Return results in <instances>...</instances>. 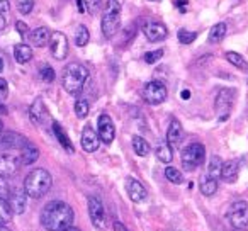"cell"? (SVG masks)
<instances>
[{"instance_id":"17","label":"cell","mask_w":248,"mask_h":231,"mask_svg":"<svg viewBox=\"0 0 248 231\" xmlns=\"http://www.w3.org/2000/svg\"><path fill=\"white\" fill-rule=\"evenodd\" d=\"M29 116H31L34 124H45V123L48 121V118H49L48 109H46L45 102H43L41 99H36L34 102L31 104V107H29Z\"/></svg>"},{"instance_id":"33","label":"cell","mask_w":248,"mask_h":231,"mask_svg":"<svg viewBox=\"0 0 248 231\" xmlns=\"http://www.w3.org/2000/svg\"><path fill=\"white\" fill-rule=\"evenodd\" d=\"M89 112H90L89 102H87V100H83V99L77 100V102H75V114H77V118H78V119H85L87 116H89Z\"/></svg>"},{"instance_id":"40","label":"cell","mask_w":248,"mask_h":231,"mask_svg":"<svg viewBox=\"0 0 248 231\" xmlns=\"http://www.w3.org/2000/svg\"><path fill=\"white\" fill-rule=\"evenodd\" d=\"M9 196H11V187H9L7 177L0 175V197L2 199H9Z\"/></svg>"},{"instance_id":"9","label":"cell","mask_w":248,"mask_h":231,"mask_svg":"<svg viewBox=\"0 0 248 231\" xmlns=\"http://www.w3.org/2000/svg\"><path fill=\"white\" fill-rule=\"evenodd\" d=\"M234 99V92L230 89H219L216 93V102H214V107H216V112L219 116L221 121L228 118V114H230L231 109V104H233Z\"/></svg>"},{"instance_id":"50","label":"cell","mask_w":248,"mask_h":231,"mask_svg":"<svg viewBox=\"0 0 248 231\" xmlns=\"http://www.w3.org/2000/svg\"><path fill=\"white\" fill-rule=\"evenodd\" d=\"M0 231H11L9 228H5V224H0Z\"/></svg>"},{"instance_id":"25","label":"cell","mask_w":248,"mask_h":231,"mask_svg":"<svg viewBox=\"0 0 248 231\" xmlns=\"http://www.w3.org/2000/svg\"><path fill=\"white\" fill-rule=\"evenodd\" d=\"M226 31H228V26L224 24V22H217V24H214L213 28H211L207 39H209L211 45H216V43H221V41L224 39V36H226Z\"/></svg>"},{"instance_id":"27","label":"cell","mask_w":248,"mask_h":231,"mask_svg":"<svg viewBox=\"0 0 248 231\" xmlns=\"http://www.w3.org/2000/svg\"><path fill=\"white\" fill-rule=\"evenodd\" d=\"M155 155L162 163H170V162H172V158H173L172 148H170V145L167 141H160L158 143V146H156V150H155Z\"/></svg>"},{"instance_id":"44","label":"cell","mask_w":248,"mask_h":231,"mask_svg":"<svg viewBox=\"0 0 248 231\" xmlns=\"http://www.w3.org/2000/svg\"><path fill=\"white\" fill-rule=\"evenodd\" d=\"M112 226H114V231H129L128 228L124 226L123 223H119V221H114Z\"/></svg>"},{"instance_id":"15","label":"cell","mask_w":248,"mask_h":231,"mask_svg":"<svg viewBox=\"0 0 248 231\" xmlns=\"http://www.w3.org/2000/svg\"><path fill=\"white\" fill-rule=\"evenodd\" d=\"M126 190H128L129 199L136 204L143 202V200H146V197H148V192H146V189L143 187V184L138 182L136 179H133V177L126 179Z\"/></svg>"},{"instance_id":"23","label":"cell","mask_w":248,"mask_h":231,"mask_svg":"<svg viewBox=\"0 0 248 231\" xmlns=\"http://www.w3.org/2000/svg\"><path fill=\"white\" fill-rule=\"evenodd\" d=\"M238 170H240V167H238V162H226L223 163V170H221V179L224 180V182L231 184L234 182V180L238 179Z\"/></svg>"},{"instance_id":"13","label":"cell","mask_w":248,"mask_h":231,"mask_svg":"<svg viewBox=\"0 0 248 231\" xmlns=\"http://www.w3.org/2000/svg\"><path fill=\"white\" fill-rule=\"evenodd\" d=\"M19 167H21V158L11 153H0V175L2 177L16 175Z\"/></svg>"},{"instance_id":"37","label":"cell","mask_w":248,"mask_h":231,"mask_svg":"<svg viewBox=\"0 0 248 231\" xmlns=\"http://www.w3.org/2000/svg\"><path fill=\"white\" fill-rule=\"evenodd\" d=\"M163 56V49H155V51H148L145 53V56H143V60H145L148 65H153V63L160 62Z\"/></svg>"},{"instance_id":"34","label":"cell","mask_w":248,"mask_h":231,"mask_svg":"<svg viewBox=\"0 0 248 231\" xmlns=\"http://www.w3.org/2000/svg\"><path fill=\"white\" fill-rule=\"evenodd\" d=\"M177 38H179V43H182V45H190V43L196 41L197 32L187 31V29H179V32H177Z\"/></svg>"},{"instance_id":"48","label":"cell","mask_w":248,"mask_h":231,"mask_svg":"<svg viewBox=\"0 0 248 231\" xmlns=\"http://www.w3.org/2000/svg\"><path fill=\"white\" fill-rule=\"evenodd\" d=\"M182 99H184V100L190 99V92H189V90H184V92H182Z\"/></svg>"},{"instance_id":"46","label":"cell","mask_w":248,"mask_h":231,"mask_svg":"<svg viewBox=\"0 0 248 231\" xmlns=\"http://www.w3.org/2000/svg\"><path fill=\"white\" fill-rule=\"evenodd\" d=\"M186 4H187V0H175V5L177 7L180 5V7H182V12L186 11Z\"/></svg>"},{"instance_id":"36","label":"cell","mask_w":248,"mask_h":231,"mask_svg":"<svg viewBox=\"0 0 248 231\" xmlns=\"http://www.w3.org/2000/svg\"><path fill=\"white\" fill-rule=\"evenodd\" d=\"M39 77H41L45 82H48V83H51L53 80H55V70L51 68L49 65H41V68H39Z\"/></svg>"},{"instance_id":"4","label":"cell","mask_w":248,"mask_h":231,"mask_svg":"<svg viewBox=\"0 0 248 231\" xmlns=\"http://www.w3.org/2000/svg\"><path fill=\"white\" fill-rule=\"evenodd\" d=\"M100 28H102L104 38H107V39L114 38V36L117 34V31H119V28H121V2L119 0H107L106 2Z\"/></svg>"},{"instance_id":"41","label":"cell","mask_w":248,"mask_h":231,"mask_svg":"<svg viewBox=\"0 0 248 231\" xmlns=\"http://www.w3.org/2000/svg\"><path fill=\"white\" fill-rule=\"evenodd\" d=\"M16 29H17V32L21 34L22 39H26L29 36V28H28V24H26V22L17 21V22H16Z\"/></svg>"},{"instance_id":"10","label":"cell","mask_w":248,"mask_h":231,"mask_svg":"<svg viewBox=\"0 0 248 231\" xmlns=\"http://www.w3.org/2000/svg\"><path fill=\"white\" fill-rule=\"evenodd\" d=\"M49 49H51L53 58L56 60H65L68 56V39L63 32L56 31L51 32V39H49Z\"/></svg>"},{"instance_id":"52","label":"cell","mask_w":248,"mask_h":231,"mask_svg":"<svg viewBox=\"0 0 248 231\" xmlns=\"http://www.w3.org/2000/svg\"><path fill=\"white\" fill-rule=\"evenodd\" d=\"M66 231H80V230H78V228H73V226H72V228H68Z\"/></svg>"},{"instance_id":"54","label":"cell","mask_w":248,"mask_h":231,"mask_svg":"<svg viewBox=\"0 0 248 231\" xmlns=\"http://www.w3.org/2000/svg\"><path fill=\"white\" fill-rule=\"evenodd\" d=\"M150 2H158V0H150Z\"/></svg>"},{"instance_id":"45","label":"cell","mask_w":248,"mask_h":231,"mask_svg":"<svg viewBox=\"0 0 248 231\" xmlns=\"http://www.w3.org/2000/svg\"><path fill=\"white\" fill-rule=\"evenodd\" d=\"M5 28H7V19H5L4 12H0V32L4 31Z\"/></svg>"},{"instance_id":"31","label":"cell","mask_w":248,"mask_h":231,"mask_svg":"<svg viewBox=\"0 0 248 231\" xmlns=\"http://www.w3.org/2000/svg\"><path fill=\"white\" fill-rule=\"evenodd\" d=\"M75 45L78 46V48H82V46H87L89 45V41H90V32H89V29L85 28L83 24H80L78 28H77V31H75Z\"/></svg>"},{"instance_id":"7","label":"cell","mask_w":248,"mask_h":231,"mask_svg":"<svg viewBox=\"0 0 248 231\" xmlns=\"http://www.w3.org/2000/svg\"><path fill=\"white\" fill-rule=\"evenodd\" d=\"M167 95H169V90H167L165 83L160 82V80H152V82L146 83L145 89H143V97H145L146 102L152 104V106L162 104L163 100L167 99Z\"/></svg>"},{"instance_id":"42","label":"cell","mask_w":248,"mask_h":231,"mask_svg":"<svg viewBox=\"0 0 248 231\" xmlns=\"http://www.w3.org/2000/svg\"><path fill=\"white\" fill-rule=\"evenodd\" d=\"M9 95V83L5 78H0V100L7 99Z\"/></svg>"},{"instance_id":"32","label":"cell","mask_w":248,"mask_h":231,"mask_svg":"<svg viewBox=\"0 0 248 231\" xmlns=\"http://www.w3.org/2000/svg\"><path fill=\"white\" fill-rule=\"evenodd\" d=\"M226 60L233 66H236L238 70H248L247 60H245V56H241L240 53H236V51H228L226 53Z\"/></svg>"},{"instance_id":"35","label":"cell","mask_w":248,"mask_h":231,"mask_svg":"<svg viewBox=\"0 0 248 231\" xmlns=\"http://www.w3.org/2000/svg\"><path fill=\"white\" fill-rule=\"evenodd\" d=\"M165 177L172 184H182L184 182V175L179 172V169H173V167H167V169H165Z\"/></svg>"},{"instance_id":"21","label":"cell","mask_w":248,"mask_h":231,"mask_svg":"<svg viewBox=\"0 0 248 231\" xmlns=\"http://www.w3.org/2000/svg\"><path fill=\"white\" fill-rule=\"evenodd\" d=\"M53 133H55L56 139H58V143L63 146V150L68 153H73V145L72 141H70L68 135L65 133V129L62 128V124L60 123H53Z\"/></svg>"},{"instance_id":"51","label":"cell","mask_w":248,"mask_h":231,"mask_svg":"<svg viewBox=\"0 0 248 231\" xmlns=\"http://www.w3.org/2000/svg\"><path fill=\"white\" fill-rule=\"evenodd\" d=\"M2 70H4V60L0 58V72H2Z\"/></svg>"},{"instance_id":"12","label":"cell","mask_w":248,"mask_h":231,"mask_svg":"<svg viewBox=\"0 0 248 231\" xmlns=\"http://www.w3.org/2000/svg\"><path fill=\"white\" fill-rule=\"evenodd\" d=\"M29 145V139L26 136L14 131L0 133V146L7 150H22Z\"/></svg>"},{"instance_id":"20","label":"cell","mask_w":248,"mask_h":231,"mask_svg":"<svg viewBox=\"0 0 248 231\" xmlns=\"http://www.w3.org/2000/svg\"><path fill=\"white\" fill-rule=\"evenodd\" d=\"M29 39H31V45L36 46V48H45V46L49 45L51 32H49L48 28H36L34 31H31Z\"/></svg>"},{"instance_id":"56","label":"cell","mask_w":248,"mask_h":231,"mask_svg":"<svg viewBox=\"0 0 248 231\" xmlns=\"http://www.w3.org/2000/svg\"><path fill=\"white\" fill-rule=\"evenodd\" d=\"M169 231H172V230H169Z\"/></svg>"},{"instance_id":"3","label":"cell","mask_w":248,"mask_h":231,"mask_svg":"<svg viewBox=\"0 0 248 231\" xmlns=\"http://www.w3.org/2000/svg\"><path fill=\"white\" fill-rule=\"evenodd\" d=\"M51 173L45 169L32 170L24 179V190L28 194V197H32V199H41L43 196H46L49 192V189H51Z\"/></svg>"},{"instance_id":"14","label":"cell","mask_w":248,"mask_h":231,"mask_svg":"<svg viewBox=\"0 0 248 231\" xmlns=\"http://www.w3.org/2000/svg\"><path fill=\"white\" fill-rule=\"evenodd\" d=\"M80 145H82L83 152L93 153L99 150L100 146V138L95 131L92 129V126H85L82 131V138H80Z\"/></svg>"},{"instance_id":"43","label":"cell","mask_w":248,"mask_h":231,"mask_svg":"<svg viewBox=\"0 0 248 231\" xmlns=\"http://www.w3.org/2000/svg\"><path fill=\"white\" fill-rule=\"evenodd\" d=\"M9 9H11V2H9V0H0V12L7 14Z\"/></svg>"},{"instance_id":"28","label":"cell","mask_w":248,"mask_h":231,"mask_svg":"<svg viewBox=\"0 0 248 231\" xmlns=\"http://www.w3.org/2000/svg\"><path fill=\"white\" fill-rule=\"evenodd\" d=\"M221 170H223V160H221L217 155L211 156L209 165H207V175L217 180L221 177Z\"/></svg>"},{"instance_id":"57","label":"cell","mask_w":248,"mask_h":231,"mask_svg":"<svg viewBox=\"0 0 248 231\" xmlns=\"http://www.w3.org/2000/svg\"><path fill=\"white\" fill-rule=\"evenodd\" d=\"M119 2H121V0H119Z\"/></svg>"},{"instance_id":"18","label":"cell","mask_w":248,"mask_h":231,"mask_svg":"<svg viewBox=\"0 0 248 231\" xmlns=\"http://www.w3.org/2000/svg\"><path fill=\"white\" fill-rule=\"evenodd\" d=\"M184 139V128L177 119H172L167 131V143L170 145V148H179V145Z\"/></svg>"},{"instance_id":"5","label":"cell","mask_w":248,"mask_h":231,"mask_svg":"<svg viewBox=\"0 0 248 231\" xmlns=\"http://www.w3.org/2000/svg\"><path fill=\"white\" fill-rule=\"evenodd\" d=\"M206 160V148L201 143H190L182 152V165L187 172H192Z\"/></svg>"},{"instance_id":"2","label":"cell","mask_w":248,"mask_h":231,"mask_svg":"<svg viewBox=\"0 0 248 231\" xmlns=\"http://www.w3.org/2000/svg\"><path fill=\"white\" fill-rule=\"evenodd\" d=\"M89 70L80 63H70L66 65L65 72L62 77L63 89L70 93V95H78L83 89H85L87 82H89Z\"/></svg>"},{"instance_id":"47","label":"cell","mask_w":248,"mask_h":231,"mask_svg":"<svg viewBox=\"0 0 248 231\" xmlns=\"http://www.w3.org/2000/svg\"><path fill=\"white\" fill-rule=\"evenodd\" d=\"M77 5H78V11L80 12H85V4H83V0H77Z\"/></svg>"},{"instance_id":"55","label":"cell","mask_w":248,"mask_h":231,"mask_svg":"<svg viewBox=\"0 0 248 231\" xmlns=\"http://www.w3.org/2000/svg\"><path fill=\"white\" fill-rule=\"evenodd\" d=\"M247 83H248V77H247Z\"/></svg>"},{"instance_id":"30","label":"cell","mask_w":248,"mask_h":231,"mask_svg":"<svg viewBox=\"0 0 248 231\" xmlns=\"http://www.w3.org/2000/svg\"><path fill=\"white\" fill-rule=\"evenodd\" d=\"M12 207L9 204L7 199H2L0 197V224H7L12 221Z\"/></svg>"},{"instance_id":"26","label":"cell","mask_w":248,"mask_h":231,"mask_svg":"<svg viewBox=\"0 0 248 231\" xmlns=\"http://www.w3.org/2000/svg\"><path fill=\"white\" fill-rule=\"evenodd\" d=\"M199 189H201V194H202V196H206V197L214 196L216 190H217V180L213 179V177H209V175H204L202 180H201Z\"/></svg>"},{"instance_id":"19","label":"cell","mask_w":248,"mask_h":231,"mask_svg":"<svg viewBox=\"0 0 248 231\" xmlns=\"http://www.w3.org/2000/svg\"><path fill=\"white\" fill-rule=\"evenodd\" d=\"M11 200V207H12V213L14 214H22L26 209V204H28V194H26L24 189H16L11 192L9 199Z\"/></svg>"},{"instance_id":"38","label":"cell","mask_w":248,"mask_h":231,"mask_svg":"<svg viewBox=\"0 0 248 231\" xmlns=\"http://www.w3.org/2000/svg\"><path fill=\"white\" fill-rule=\"evenodd\" d=\"M17 9L21 14H31L32 9H34V0H19Z\"/></svg>"},{"instance_id":"6","label":"cell","mask_w":248,"mask_h":231,"mask_svg":"<svg viewBox=\"0 0 248 231\" xmlns=\"http://www.w3.org/2000/svg\"><path fill=\"white\" fill-rule=\"evenodd\" d=\"M226 219L233 230H247L248 228V202L236 200L230 206Z\"/></svg>"},{"instance_id":"16","label":"cell","mask_w":248,"mask_h":231,"mask_svg":"<svg viewBox=\"0 0 248 231\" xmlns=\"http://www.w3.org/2000/svg\"><path fill=\"white\" fill-rule=\"evenodd\" d=\"M143 32H145L146 39L152 43L163 41V39L169 36V29H167V26L162 24V22H148V24L143 28Z\"/></svg>"},{"instance_id":"11","label":"cell","mask_w":248,"mask_h":231,"mask_svg":"<svg viewBox=\"0 0 248 231\" xmlns=\"http://www.w3.org/2000/svg\"><path fill=\"white\" fill-rule=\"evenodd\" d=\"M97 135H99L100 141L106 143V145H110L116 138V126H114L112 119L107 114H102L99 119H97Z\"/></svg>"},{"instance_id":"39","label":"cell","mask_w":248,"mask_h":231,"mask_svg":"<svg viewBox=\"0 0 248 231\" xmlns=\"http://www.w3.org/2000/svg\"><path fill=\"white\" fill-rule=\"evenodd\" d=\"M100 2H102V0H83V4H85L87 12H89V14H92V15H95L97 12H99Z\"/></svg>"},{"instance_id":"1","label":"cell","mask_w":248,"mask_h":231,"mask_svg":"<svg viewBox=\"0 0 248 231\" xmlns=\"http://www.w3.org/2000/svg\"><path fill=\"white\" fill-rule=\"evenodd\" d=\"M75 214L70 204L63 200H51L41 213V224L48 231H66L72 228Z\"/></svg>"},{"instance_id":"29","label":"cell","mask_w":248,"mask_h":231,"mask_svg":"<svg viewBox=\"0 0 248 231\" xmlns=\"http://www.w3.org/2000/svg\"><path fill=\"white\" fill-rule=\"evenodd\" d=\"M133 150L138 156H146L150 153V143L141 136H133Z\"/></svg>"},{"instance_id":"24","label":"cell","mask_w":248,"mask_h":231,"mask_svg":"<svg viewBox=\"0 0 248 231\" xmlns=\"http://www.w3.org/2000/svg\"><path fill=\"white\" fill-rule=\"evenodd\" d=\"M14 58L17 63H21V65H24V63L31 62L32 58V49L29 45H26V43H21V45H17L14 48Z\"/></svg>"},{"instance_id":"49","label":"cell","mask_w":248,"mask_h":231,"mask_svg":"<svg viewBox=\"0 0 248 231\" xmlns=\"http://www.w3.org/2000/svg\"><path fill=\"white\" fill-rule=\"evenodd\" d=\"M0 112H2V114H7V107H5L2 102H0Z\"/></svg>"},{"instance_id":"22","label":"cell","mask_w":248,"mask_h":231,"mask_svg":"<svg viewBox=\"0 0 248 231\" xmlns=\"http://www.w3.org/2000/svg\"><path fill=\"white\" fill-rule=\"evenodd\" d=\"M21 165H32L34 162H38L39 158V150L36 148L32 143H29L26 148L21 150Z\"/></svg>"},{"instance_id":"53","label":"cell","mask_w":248,"mask_h":231,"mask_svg":"<svg viewBox=\"0 0 248 231\" xmlns=\"http://www.w3.org/2000/svg\"><path fill=\"white\" fill-rule=\"evenodd\" d=\"M2 129H4V123H2V119H0V133H2Z\"/></svg>"},{"instance_id":"8","label":"cell","mask_w":248,"mask_h":231,"mask_svg":"<svg viewBox=\"0 0 248 231\" xmlns=\"http://www.w3.org/2000/svg\"><path fill=\"white\" fill-rule=\"evenodd\" d=\"M89 216H90L92 224L97 230H100V231L107 230L109 221H107L106 209H104V204L99 197H90L89 199Z\"/></svg>"}]
</instances>
